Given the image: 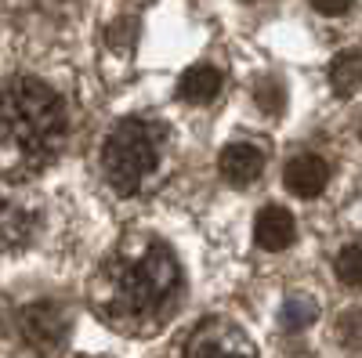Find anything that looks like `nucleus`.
Instances as JSON below:
<instances>
[{
    "instance_id": "10",
    "label": "nucleus",
    "mask_w": 362,
    "mask_h": 358,
    "mask_svg": "<svg viewBox=\"0 0 362 358\" xmlns=\"http://www.w3.org/2000/svg\"><path fill=\"white\" fill-rule=\"evenodd\" d=\"M221 91V73L214 66H192L181 73L177 80V98L181 102H192V105H206V102H214Z\"/></svg>"
},
{
    "instance_id": "5",
    "label": "nucleus",
    "mask_w": 362,
    "mask_h": 358,
    "mask_svg": "<svg viewBox=\"0 0 362 358\" xmlns=\"http://www.w3.org/2000/svg\"><path fill=\"white\" fill-rule=\"evenodd\" d=\"M177 358H257L254 340L228 318H203L181 340Z\"/></svg>"
},
{
    "instance_id": "13",
    "label": "nucleus",
    "mask_w": 362,
    "mask_h": 358,
    "mask_svg": "<svg viewBox=\"0 0 362 358\" xmlns=\"http://www.w3.org/2000/svg\"><path fill=\"white\" fill-rule=\"evenodd\" d=\"M334 272H337V279L344 282V286H362V243H348L341 253H337V261H334Z\"/></svg>"
},
{
    "instance_id": "9",
    "label": "nucleus",
    "mask_w": 362,
    "mask_h": 358,
    "mask_svg": "<svg viewBox=\"0 0 362 358\" xmlns=\"http://www.w3.org/2000/svg\"><path fill=\"white\" fill-rule=\"evenodd\" d=\"M297 235V225H293V214L283 210V206H264L254 221V239L261 250H286Z\"/></svg>"
},
{
    "instance_id": "15",
    "label": "nucleus",
    "mask_w": 362,
    "mask_h": 358,
    "mask_svg": "<svg viewBox=\"0 0 362 358\" xmlns=\"http://www.w3.org/2000/svg\"><path fill=\"white\" fill-rule=\"evenodd\" d=\"M337 337H341L344 347L362 351V311H348V315L337 322Z\"/></svg>"
},
{
    "instance_id": "4",
    "label": "nucleus",
    "mask_w": 362,
    "mask_h": 358,
    "mask_svg": "<svg viewBox=\"0 0 362 358\" xmlns=\"http://www.w3.org/2000/svg\"><path fill=\"white\" fill-rule=\"evenodd\" d=\"M40 196L18 177H0V250H22L40 232Z\"/></svg>"
},
{
    "instance_id": "16",
    "label": "nucleus",
    "mask_w": 362,
    "mask_h": 358,
    "mask_svg": "<svg viewBox=\"0 0 362 358\" xmlns=\"http://www.w3.org/2000/svg\"><path fill=\"white\" fill-rule=\"evenodd\" d=\"M308 4L319 11V15H344L351 8V0H308Z\"/></svg>"
},
{
    "instance_id": "14",
    "label": "nucleus",
    "mask_w": 362,
    "mask_h": 358,
    "mask_svg": "<svg viewBox=\"0 0 362 358\" xmlns=\"http://www.w3.org/2000/svg\"><path fill=\"white\" fill-rule=\"evenodd\" d=\"M254 98H257L261 112H268V116L283 112V105H286V95H283V83H279V80H261L257 91H254Z\"/></svg>"
},
{
    "instance_id": "7",
    "label": "nucleus",
    "mask_w": 362,
    "mask_h": 358,
    "mask_svg": "<svg viewBox=\"0 0 362 358\" xmlns=\"http://www.w3.org/2000/svg\"><path fill=\"white\" fill-rule=\"evenodd\" d=\"M218 170L228 185L235 189H247L254 185L261 170H264V153L250 141H232L228 148H221V160H218Z\"/></svg>"
},
{
    "instance_id": "2",
    "label": "nucleus",
    "mask_w": 362,
    "mask_h": 358,
    "mask_svg": "<svg viewBox=\"0 0 362 358\" xmlns=\"http://www.w3.org/2000/svg\"><path fill=\"white\" fill-rule=\"evenodd\" d=\"M66 102L37 76H11L0 87V148L29 167H47L66 145Z\"/></svg>"
},
{
    "instance_id": "11",
    "label": "nucleus",
    "mask_w": 362,
    "mask_h": 358,
    "mask_svg": "<svg viewBox=\"0 0 362 358\" xmlns=\"http://www.w3.org/2000/svg\"><path fill=\"white\" fill-rule=\"evenodd\" d=\"M329 83L341 98H351L362 87V51H341L329 62Z\"/></svg>"
},
{
    "instance_id": "17",
    "label": "nucleus",
    "mask_w": 362,
    "mask_h": 358,
    "mask_svg": "<svg viewBox=\"0 0 362 358\" xmlns=\"http://www.w3.org/2000/svg\"><path fill=\"white\" fill-rule=\"evenodd\" d=\"M358 138H362V127H358Z\"/></svg>"
},
{
    "instance_id": "3",
    "label": "nucleus",
    "mask_w": 362,
    "mask_h": 358,
    "mask_svg": "<svg viewBox=\"0 0 362 358\" xmlns=\"http://www.w3.org/2000/svg\"><path fill=\"white\" fill-rule=\"evenodd\" d=\"M167 148V127L153 116H124L102 141V174L119 196L153 189Z\"/></svg>"
},
{
    "instance_id": "1",
    "label": "nucleus",
    "mask_w": 362,
    "mask_h": 358,
    "mask_svg": "<svg viewBox=\"0 0 362 358\" xmlns=\"http://www.w3.org/2000/svg\"><path fill=\"white\" fill-rule=\"evenodd\" d=\"M87 301L109 330L153 337L181 304V264L156 235H127L102 257Z\"/></svg>"
},
{
    "instance_id": "6",
    "label": "nucleus",
    "mask_w": 362,
    "mask_h": 358,
    "mask_svg": "<svg viewBox=\"0 0 362 358\" xmlns=\"http://www.w3.org/2000/svg\"><path fill=\"white\" fill-rule=\"evenodd\" d=\"M18 333L22 340L44 358H54L69 344V311L54 301H37L18 311Z\"/></svg>"
},
{
    "instance_id": "8",
    "label": "nucleus",
    "mask_w": 362,
    "mask_h": 358,
    "mask_svg": "<svg viewBox=\"0 0 362 358\" xmlns=\"http://www.w3.org/2000/svg\"><path fill=\"white\" fill-rule=\"evenodd\" d=\"M283 181H286V189H290L293 196L312 199V196H319V192L326 189V181H329V167H326L322 156H312V153L293 156V160L286 163V170H283Z\"/></svg>"
},
{
    "instance_id": "12",
    "label": "nucleus",
    "mask_w": 362,
    "mask_h": 358,
    "mask_svg": "<svg viewBox=\"0 0 362 358\" xmlns=\"http://www.w3.org/2000/svg\"><path fill=\"white\" fill-rule=\"evenodd\" d=\"M319 318V304L312 301L308 293H290L286 301H283V311H279V322H283V330L297 333V330H308V326Z\"/></svg>"
}]
</instances>
